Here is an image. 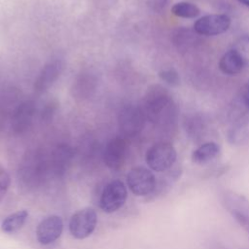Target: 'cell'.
Returning a JSON list of instances; mask_svg holds the SVG:
<instances>
[{"label": "cell", "instance_id": "cell-7", "mask_svg": "<svg viewBox=\"0 0 249 249\" xmlns=\"http://www.w3.org/2000/svg\"><path fill=\"white\" fill-rule=\"evenodd\" d=\"M145 113L134 105L124 106L119 113L118 124L123 135L132 137L137 135L143 128Z\"/></svg>", "mask_w": 249, "mask_h": 249}, {"label": "cell", "instance_id": "cell-24", "mask_svg": "<svg viewBox=\"0 0 249 249\" xmlns=\"http://www.w3.org/2000/svg\"><path fill=\"white\" fill-rule=\"evenodd\" d=\"M238 105L242 110H249V82L242 89L240 95L238 97Z\"/></svg>", "mask_w": 249, "mask_h": 249}, {"label": "cell", "instance_id": "cell-28", "mask_svg": "<svg viewBox=\"0 0 249 249\" xmlns=\"http://www.w3.org/2000/svg\"><path fill=\"white\" fill-rule=\"evenodd\" d=\"M238 2H240L241 4H243L244 6L248 7L249 8V0H237Z\"/></svg>", "mask_w": 249, "mask_h": 249}, {"label": "cell", "instance_id": "cell-1", "mask_svg": "<svg viewBox=\"0 0 249 249\" xmlns=\"http://www.w3.org/2000/svg\"><path fill=\"white\" fill-rule=\"evenodd\" d=\"M144 108L145 115L155 124L163 125L172 118V100L160 87L153 88L148 91Z\"/></svg>", "mask_w": 249, "mask_h": 249}, {"label": "cell", "instance_id": "cell-6", "mask_svg": "<svg viewBox=\"0 0 249 249\" xmlns=\"http://www.w3.org/2000/svg\"><path fill=\"white\" fill-rule=\"evenodd\" d=\"M154 173L143 166L131 168L126 175V183L132 194L138 196H149L156 186Z\"/></svg>", "mask_w": 249, "mask_h": 249}, {"label": "cell", "instance_id": "cell-22", "mask_svg": "<svg viewBox=\"0 0 249 249\" xmlns=\"http://www.w3.org/2000/svg\"><path fill=\"white\" fill-rule=\"evenodd\" d=\"M160 78L170 86H176L179 84V75L174 69H165L159 73Z\"/></svg>", "mask_w": 249, "mask_h": 249}, {"label": "cell", "instance_id": "cell-12", "mask_svg": "<svg viewBox=\"0 0 249 249\" xmlns=\"http://www.w3.org/2000/svg\"><path fill=\"white\" fill-rule=\"evenodd\" d=\"M36 112L35 103L32 100L21 102L13 112L11 126L17 133H22L29 128Z\"/></svg>", "mask_w": 249, "mask_h": 249}, {"label": "cell", "instance_id": "cell-9", "mask_svg": "<svg viewBox=\"0 0 249 249\" xmlns=\"http://www.w3.org/2000/svg\"><path fill=\"white\" fill-rule=\"evenodd\" d=\"M231 25V18L227 15L214 14L199 18L194 24L197 34L204 36H215L226 32Z\"/></svg>", "mask_w": 249, "mask_h": 249}, {"label": "cell", "instance_id": "cell-21", "mask_svg": "<svg viewBox=\"0 0 249 249\" xmlns=\"http://www.w3.org/2000/svg\"><path fill=\"white\" fill-rule=\"evenodd\" d=\"M232 50L239 55L244 65L249 64V35L240 37L235 42Z\"/></svg>", "mask_w": 249, "mask_h": 249}, {"label": "cell", "instance_id": "cell-17", "mask_svg": "<svg viewBox=\"0 0 249 249\" xmlns=\"http://www.w3.org/2000/svg\"><path fill=\"white\" fill-rule=\"evenodd\" d=\"M243 66V61L233 50H230L229 52L224 53L219 61L220 70L227 75L238 74L242 70Z\"/></svg>", "mask_w": 249, "mask_h": 249}, {"label": "cell", "instance_id": "cell-18", "mask_svg": "<svg viewBox=\"0 0 249 249\" xmlns=\"http://www.w3.org/2000/svg\"><path fill=\"white\" fill-rule=\"evenodd\" d=\"M28 212L26 210H19L8 215L1 223V231L6 233H14L18 231L26 222Z\"/></svg>", "mask_w": 249, "mask_h": 249}, {"label": "cell", "instance_id": "cell-27", "mask_svg": "<svg viewBox=\"0 0 249 249\" xmlns=\"http://www.w3.org/2000/svg\"><path fill=\"white\" fill-rule=\"evenodd\" d=\"M210 249H229V248H227L225 245H223L219 242H213L210 245Z\"/></svg>", "mask_w": 249, "mask_h": 249}, {"label": "cell", "instance_id": "cell-5", "mask_svg": "<svg viewBox=\"0 0 249 249\" xmlns=\"http://www.w3.org/2000/svg\"><path fill=\"white\" fill-rule=\"evenodd\" d=\"M97 214L91 207H85L76 211L69 221V231L76 239H85L95 230Z\"/></svg>", "mask_w": 249, "mask_h": 249}, {"label": "cell", "instance_id": "cell-8", "mask_svg": "<svg viewBox=\"0 0 249 249\" xmlns=\"http://www.w3.org/2000/svg\"><path fill=\"white\" fill-rule=\"evenodd\" d=\"M127 142L125 138L117 136L112 138L103 151V161L111 170H119L125 162L127 156Z\"/></svg>", "mask_w": 249, "mask_h": 249}, {"label": "cell", "instance_id": "cell-23", "mask_svg": "<svg viewBox=\"0 0 249 249\" xmlns=\"http://www.w3.org/2000/svg\"><path fill=\"white\" fill-rule=\"evenodd\" d=\"M10 183H11V179L8 172L3 167H0V202L5 196L9 189Z\"/></svg>", "mask_w": 249, "mask_h": 249}, {"label": "cell", "instance_id": "cell-25", "mask_svg": "<svg viewBox=\"0 0 249 249\" xmlns=\"http://www.w3.org/2000/svg\"><path fill=\"white\" fill-rule=\"evenodd\" d=\"M167 0H148V4L150 8L156 12L161 11L166 5Z\"/></svg>", "mask_w": 249, "mask_h": 249}, {"label": "cell", "instance_id": "cell-10", "mask_svg": "<svg viewBox=\"0 0 249 249\" xmlns=\"http://www.w3.org/2000/svg\"><path fill=\"white\" fill-rule=\"evenodd\" d=\"M64 68V62L61 58L55 57L49 60L40 71L34 83V90L36 93L41 94L48 90L54 82L59 78Z\"/></svg>", "mask_w": 249, "mask_h": 249}, {"label": "cell", "instance_id": "cell-13", "mask_svg": "<svg viewBox=\"0 0 249 249\" xmlns=\"http://www.w3.org/2000/svg\"><path fill=\"white\" fill-rule=\"evenodd\" d=\"M181 175V170L178 168H170L166 171H164V174L160 177L159 180L156 181V186L153 191V193L149 196V200L155 199L159 196H164L167 194L172 186L175 184V182L179 179Z\"/></svg>", "mask_w": 249, "mask_h": 249}, {"label": "cell", "instance_id": "cell-14", "mask_svg": "<svg viewBox=\"0 0 249 249\" xmlns=\"http://www.w3.org/2000/svg\"><path fill=\"white\" fill-rule=\"evenodd\" d=\"M96 80L89 73L81 74L73 83L72 93L76 98H87L95 89Z\"/></svg>", "mask_w": 249, "mask_h": 249}, {"label": "cell", "instance_id": "cell-16", "mask_svg": "<svg viewBox=\"0 0 249 249\" xmlns=\"http://www.w3.org/2000/svg\"><path fill=\"white\" fill-rule=\"evenodd\" d=\"M73 157V151L71 147H69L66 144H60L58 145L53 153L52 158V163L54 171L56 173H62L64 172L72 160Z\"/></svg>", "mask_w": 249, "mask_h": 249}, {"label": "cell", "instance_id": "cell-4", "mask_svg": "<svg viewBox=\"0 0 249 249\" xmlns=\"http://www.w3.org/2000/svg\"><path fill=\"white\" fill-rule=\"evenodd\" d=\"M127 191L124 183L121 180L110 181L103 189L100 198L99 207L105 213H113L119 210L125 202Z\"/></svg>", "mask_w": 249, "mask_h": 249}, {"label": "cell", "instance_id": "cell-19", "mask_svg": "<svg viewBox=\"0 0 249 249\" xmlns=\"http://www.w3.org/2000/svg\"><path fill=\"white\" fill-rule=\"evenodd\" d=\"M174 16L183 18H195L199 15V9L196 5L190 2H178L171 8Z\"/></svg>", "mask_w": 249, "mask_h": 249}, {"label": "cell", "instance_id": "cell-26", "mask_svg": "<svg viewBox=\"0 0 249 249\" xmlns=\"http://www.w3.org/2000/svg\"><path fill=\"white\" fill-rule=\"evenodd\" d=\"M54 104H53L52 102L48 104V106L45 107L44 111L42 112V117H44V119H49L51 118V116L53 114V112L55 111V108L53 106Z\"/></svg>", "mask_w": 249, "mask_h": 249}, {"label": "cell", "instance_id": "cell-15", "mask_svg": "<svg viewBox=\"0 0 249 249\" xmlns=\"http://www.w3.org/2000/svg\"><path fill=\"white\" fill-rule=\"evenodd\" d=\"M220 152V147L215 142H205L197 147L192 154L193 162L203 165L217 158Z\"/></svg>", "mask_w": 249, "mask_h": 249}, {"label": "cell", "instance_id": "cell-11", "mask_svg": "<svg viewBox=\"0 0 249 249\" xmlns=\"http://www.w3.org/2000/svg\"><path fill=\"white\" fill-rule=\"evenodd\" d=\"M63 221L57 215H51L43 219L36 228V238L39 243L49 245L54 242L62 233Z\"/></svg>", "mask_w": 249, "mask_h": 249}, {"label": "cell", "instance_id": "cell-3", "mask_svg": "<svg viewBox=\"0 0 249 249\" xmlns=\"http://www.w3.org/2000/svg\"><path fill=\"white\" fill-rule=\"evenodd\" d=\"M145 158L150 169L157 172H164L173 166L177 154L170 143L158 142L148 149Z\"/></svg>", "mask_w": 249, "mask_h": 249}, {"label": "cell", "instance_id": "cell-20", "mask_svg": "<svg viewBox=\"0 0 249 249\" xmlns=\"http://www.w3.org/2000/svg\"><path fill=\"white\" fill-rule=\"evenodd\" d=\"M229 140L234 145H242L249 141V123L234 126L229 133Z\"/></svg>", "mask_w": 249, "mask_h": 249}, {"label": "cell", "instance_id": "cell-2", "mask_svg": "<svg viewBox=\"0 0 249 249\" xmlns=\"http://www.w3.org/2000/svg\"><path fill=\"white\" fill-rule=\"evenodd\" d=\"M224 208L249 233V200L242 195L225 190L220 194Z\"/></svg>", "mask_w": 249, "mask_h": 249}]
</instances>
